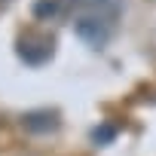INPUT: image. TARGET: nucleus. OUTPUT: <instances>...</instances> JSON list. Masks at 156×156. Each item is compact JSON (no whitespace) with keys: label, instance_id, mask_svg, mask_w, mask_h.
Wrapping results in <instances>:
<instances>
[{"label":"nucleus","instance_id":"1","mask_svg":"<svg viewBox=\"0 0 156 156\" xmlns=\"http://www.w3.org/2000/svg\"><path fill=\"white\" fill-rule=\"evenodd\" d=\"M73 34L80 37L86 46L101 49V46H107V40H110V25H107V19H104L101 12H89V16L73 19Z\"/></svg>","mask_w":156,"mask_h":156},{"label":"nucleus","instance_id":"2","mask_svg":"<svg viewBox=\"0 0 156 156\" xmlns=\"http://www.w3.org/2000/svg\"><path fill=\"white\" fill-rule=\"evenodd\" d=\"M37 9H40V12H49V16H52V12H55V3H40Z\"/></svg>","mask_w":156,"mask_h":156}]
</instances>
